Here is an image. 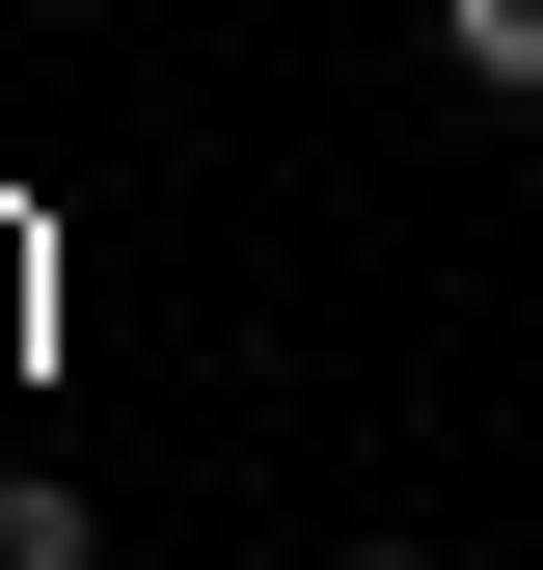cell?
Listing matches in <instances>:
<instances>
[{
  "instance_id": "6da1fadb",
  "label": "cell",
  "mask_w": 543,
  "mask_h": 570,
  "mask_svg": "<svg viewBox=\"0 0 543 570\" xmlns=\"http://www.w3.org/2000/svg\"><path fill=\"white\" fill-rule=\"evenodd\" d=\"M435 82L462 109H543V0H435Z\"/></svg>"
},
{
  "instance_id": "7a4b0ae2",
  "label": "cell",
  "mask_w": 543,
  "mask_h": 570,
  "mask_svg": "<svg viewBox=\"0 0 543 570\" xmlns=\"http://www.w3.org/2000/svg\"><path fill=\"white\" fill-rule=\"evenodd\" d=\"M0 570H109V517L82 489H0Z\"/></svg>"
},
{
  "instance_id": "3957f363",
  "label": "cell",
  "mask_w": 543,
  "mask_h": 570,
  "mask_svg": "<svg viewBox=\"0 0 543 570\" xmlns=\"http://www.w3.org/2000/svg\"><path fill=\"white\" fill-rule=\"evenodd\" d=\"M326 570H435V543H326Z\"/></svg>"
}]
</instances>
